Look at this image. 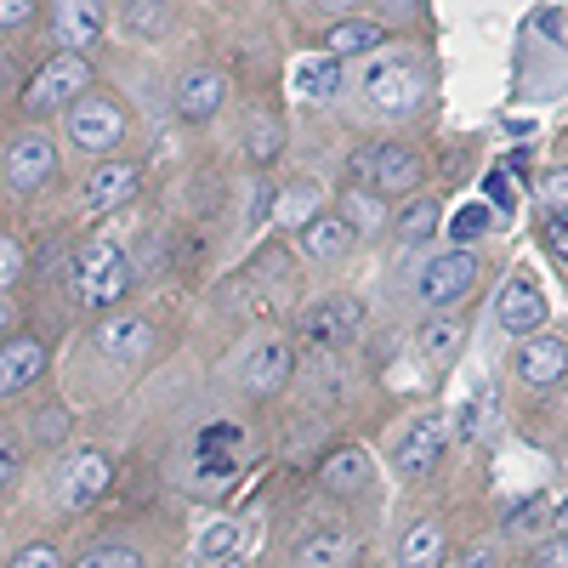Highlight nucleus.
<instances>
[{"instance_id": "58836bf2", "label": "nucleus", "mask_w": 568, "mask_h": 568, "mask_svg": "<svg viewBox=\"0 0 568 568\" xmlns=\"http://www.w3.org/2000/svg\"><path fill=\"white\" fill-rule=\"evenodd\" d=\"M18 273H23V251H18L12 240H0V291H7Z\"/></svg>"}, {"instance_id": "a18cd8bd", "label": "nucleus", "mask_w": 568, "mask_h": 568, "mask_svg": "<svg viewBox=\"0 0 568 568\" xmlns=\"http://www.w3.org/2000/svg\"><path fill=\"white\" fill-rule=\"evenodd\" d=\"M18 478V449H7V444H0V489H7Z\"/></svg>"}, {"instance_id": "de8ad7c7", "label": "nucleus", "mask_w": 568, "mask_h": 568, "mask_svg": "<svg viewBox=\"0 0 568 568\" xmlns=\"http://www.w3.org/2000/svg\"><path fill=\"white\" fill-rule=\"evenodd\" d=\"M211 568H245V557H240V551H233V557H216Z\"/></svg>"}, {"instance_id": "bb28decb", "label": "nucleus", "mask_w": 568, "mask_h": 568, "mask_svg": "<svg viewBox=\"0 0 568 568\" xmlns=\"http://www.w3.org/2000/svg\"><path fill=\"white\" fill-rule=\"evenodd\" d=\"M336 80H342V58H313V63H302L296 69V91L313 103H324V98H336Z\"/></svg>"}, {"instance_id": "37998d69", "label": "nucleus", "mask_w": 568, "mask_h": 568, "mask_svg": "<svg viewBox=\"0 0 568 568\" xmlns=\"http://www.w3.org/2000/svg\"><path fill=\"white\" fill-rule=\"evenodd\" d=\"M34 438H40V444L63 438V415H58V409H52V415H40V420H34Z\"/></svg>"}, {"instance_id": "473e14b6", "label": "nucleus", "mask_w": 568, "mask_h": 568, "mask_svg": "<svg viewBox=\"0 0 568 568\" xmlns=\"http://www.w3.org/2000/svg\"><path fill=\"white\" fill-rule=\"evenodd\" d=\"M74 568H142V557L131 546H91Z\"/></svg>"}, {"instance_id": "f257e3e1", "label": "nucleus", "mask_w": 568, "mask_h": 568, "mask_svg": "<svg viewBox=\"0 0 568 568\" xmlns=\"http://www.w3.org/2000/svg\"><path fill=\"white\" fill-rule=\"evenodd\" d=\"M420 98H426V80H420V63H415V58L382 52V58L364 63V103H369L375 114L404 120V114L420 109Z\"/></svg>"}, {"instance_id": "1a4fd4ad", "label": "nucleus", "mask_w": 568, "mask_h": 568, "mask_svg": "<svg viewBox=\"0 0 568 568\" xmlns=\"http://www.w3.org/2000/svg\"><path fill=\"white\" fill-rule=\"evenodd\" d=\"M495 318L500 329H511V336H535V329L546 324V296H540V284L535 278H506L500 284V302H495Z\"/></svg>"}, {"instance_id": "393cba45", "label": "nucleus", "mask_w": 568, "mask_h": 568, "mask_svg": "<svg viewBox=\"0 0 568 568\" xmlns=\"http://www.w3.org/2000/svg\"><path fill=\"white\" fill-rule=\"evenodd\" d=\"M415 342H420V358H426V364L444 369V364L460 358V324H455V318H426Z\"/></svg>"}, {"instance_id": "6e6552de", "label": "nucleus", "mask_w": 568, "mask_h": 568, "mask_svg": "<svg viewBox=\"0 0 568 568\" xmlns=\"http://www.w3.org/2000/svg\"><path fill=\"white\" fill-rule=\"evenodd\" d=\"M438 455H444V426L433 415H420L409 433L398 438V449H393V471H398L404 484H420L426 471L438 466Z\"/></svg>"}, {"instance_id": "a19ab883", "label": "nucleus", "mask_w": 568, "mask_h": 568, "mask_svg": "<svg viewBox=\"0 0 568 568\" xmlns=\"http://www.w3.org/2000/svg\"><path fill=\"white\" fill-rule=\"evenodd\" d=\"M546 245H551L557 262L568 267V216H546Z\"/></svg>"}, {"instance_id": "c85d7f7f", "label": "nucleus", "mask_w": 568, "mask_h": 568, "mask_svg": "<svg viewBox=\"0 0 568 568\" xmlns=\"http://www.w3.org/2000/svg\"><path fill=\"white\" fill-rule=\"evenodd\" d=\"M342 222L353 227V233H375L387 222V205L375 200V194H364V187H347V200H342Z\"/></svg>"}, {"instance_id": "7ed1b4c3", "label": "nucleus", "mask_w": 568, "mask_h": 568, "mask_svg": "<svg viewBox=\"0 0 568 568\" xmlns=\"http://www.w3.org/2000/svg\"><path fill=\"white\" fill-rule=\"evenodd\" d=\"M69 136H74V149H85V154H103V149H114L120 142V131H125V114H120V103L114 98H74L69 103Z\"/></svg>"}, {"instance_id": "0eeeda50", "label": "nucleus", "mask_w": 568, "mask_h": 568, "mask_svg": "<svg viewBox=\"0 0 568 568\" xmlns=\"http://www.w3.org/2000/svg\"><path fill=\"white\" fill-rule=\"evenodd\" d=\"M58 171V149H52V136L45 131H23L12 136V149H7V182L18 187V194H34V187H45Z\"/></svg>"}, {"instance_id": "79ce46f5", "label": "nucleus", "mask_w": 568, "mask_h": 568, "mask_svg": "<svg viewBox=\"0 0 568 568\" xmlns=\"http://www.w3.org/2000/svg\"><path fill=\"white\" fill-rule=\"evenodd\" d=\"M535 517H546V500H529V506H517L511 511V529L524 535V529H535Z\"/></svg>"}, {"instance_id": "c756f323", "label": "nucleus", "mask_w": 568, "mask_h": 568, "mask_svg": "<svg viewBox=\"0 0 568 568\" xmlns=\"http://www.w3.org/2000/svg\"><path fill=\"white\" fill-rule=\"evenodd\" d=\"M233 551H240V524H233V517H222V524H205V535H200V557L216 562V557H233Z\"/></svg>"}, {"instance_id": "c9c22d12", "label": "nucleus", "mask_w": 568, "mask_h": 568, "mask_svg": "<svg viewBox=\"0 0 568 568\" xmlns=\"http://www.w3.org/2000/svg\"><path fill=\"white\" fill-rule=\"evenodd\" d=\"M484 194L500 205V216L517 205V187H511V176H506V171H489V176H484Z\"/></svg>"}, {"instance_id": "8fccbe9b", "label": "nucleus", "mask_w": 568, "mask_h": 568, "mask_svg": "<svg viewBox=\"0 0 568 568\" xmlns=\"http://www.w3.org/2000/svg\"><path fill=\"white\" fill-rule=\"evenodd\" d=\"M466 568H495V562H489V557H471V562H466Z\"/></svg>"}, {"instance_id": "c03bdc74", "label": "nucleus", "mask_w": 568, "mask_h": 568, "mask_svg": "<svg viewBox=\"0 0 568 568\" xmlns=\"http://www.w3.org/2000/svg\"><path fill=\"white\" fill-rule=\"evenodd\" d=\"M200 478H205V484H216V478H233V466H227V460H216V455H205V460H200Z\"/></svg>"}, {"instance_id": "f704fd0d", "label": "nucleus", "mask_w": 568, "mask_h": 568, "mask_svg": "<svg viewBox=\"0 0 568 568\" xmlns=\"http://www.w3.org/2000/svg\"><path fill=\"white\" fill-rule=\"evenodd\" d=\"M233 444H240V426H233V420H216V426H205L200 455H216V449H233Z\"/></svg>"}, {"instance_id": "6ab92c4d", "label": "nucleus", "mask_w": 568, "mask_h": 568, "mask_svg": "<svg viewBox=\"0 0 568 568\" xmlns=\"http://www.w3.org/2000/svg\"><path fill=\"white\" fill-rule=\"evenodd\" d=\"M103 34V0H58V40L69 52L91 45Z\"/></svg>"}, {"instance_id": "e433bc0d", "label": "nucleus", "mask_w": 568, "mask_h": 568, "mask_svg": "<svg viewBox=\"0 0 568 568\" xmlns=\"http://www.w3.org/2000/svg\"><path fill=\"white\" fill-rule=\"evenodd\" d=\"M12 568H63V557H58L52 546H29V551L12 557Z\"/></svg>"}, {"instance_id": "5701e85b", "label": "nucleus", "mask_w": 568, "mask_h": 568, "mask_svg": "<svg viewBox=\"0 0 568 568\" xmlns=\"http://www.w3.org/2000/svg\"><path fill=\"white\" fill-rule=\"evenodd\" d=\"M438 562H444V529L433 517H420V524H409V535L398 540V568H438Z\"/></svg>"}, {"instance_id": "39448f33", "label": "nucleus", "mask_w": 568, "mask_h": 568, "mask_svg": "<svg viewBox=\"0 0 568 568\" xmlns=\"http://www.w3.org/2000/svg\"><path fill=\"white\" fill-rule=\"evenodd\" d=\"M471 284H478V256H471V251H444V256L426 262V273H420V302L426 307H455Z\"/></svg>"}, {"instance_id": "2f4dec72", "label": "nucleus", "mask_w": 568, "mask_h": 568, "mask_svg": "<svg viewBox=\"0 0 568 568\" xmlns=\"http://www.w3.org/2000/svg\"><path fill=\"white\" fill-rule=\"evenodd\" d=\"M313 205H318V187H313V182H296V187H291V194H284V205H278V216H284V222H302V227H307V222L318 216Z\"/></svg>"}, {"instance_id": "09e8293b", "label": "nucleus", "mask_w": 568, "mask_h": 568, "mask_svg": "<svg viewBox=\"0 0 568 568\" xmlns=\"http://www.w3.org/2000/svg\"><path fill=\"white\" fill-rule=\"evenodd\" d=\"M557 535H568V500L557 506Z\"/></svg>"}, {"instance_id": "dca6fc26", "label": "nucleus", "mask_w": 568, "mask_h": 568, "mask_svg": "<svg viewBox=\"0 0 568 568\" xmlns=\"http://www.w3.org/2000/svg\"><path fill=\"white\" fill-rule=\"evenodd\" d=\"M131 194H136V165L131 160H109V165L91 171V182H85V205L91 211H114Z\"/></svg>"}, {"instance_id": "412c9836", "label": "nucleus", "mask_w": 568, "mask_h": 568, "mask_svg": "<svg viewBox=\"0 0 568 568\" xmlns=\"http://www.w3.org/2000/svg\"><path fill=\"white\" fill-rule=\"evenodd\" d=\"M364 484H369V455H364V449H336V455H324L318 489H329V495H358Z\"/></svg>"}, {"instance_id": "3c124183", "label": "nucleus", "mask_w": 568, "mask_h": 568, "mask_svg": "<svg viewBox=\"0 0 568 568\" xmlns=\"http://www.w3.org/2000/svg\"><path fill=\"white\" fill-rule=\"evenodd\" d=\"M7 69H12V58H7V52H0V80H7Z\"/></svg>"}, {"instance_id": "9d476101", "label": "nucleus", "mask_w": 568, "mask_h": 568, "mask_svg": "<svg viewBox=\"0 0 568 568\" xmlns=\"http://www.w3.org/2000/svg\"><path fill=\"white\" fill-rule=\"evenodd\" d=\"M291 369H296V353H291V342H256V353L245 358V393L251 398H267V393H278L284 382H291Z\"/></svg>"}, {"instance_id": "ddd939ff", "label": "nucleus", "mask_w": 568, "mask_h": 568, "mask_svg": "<svg viewBox=\"0 0 568 568\" xmlns=\"http://www.w3.org/2000/svg\"><path fill=\"white\" fill-rule=\"evenodd\" d=\"M369 176L382 194H409V187L420 182V160L415 149H404V142H382V149H369Z\"/></svg>"}, {"instance_id": "4c0bfd02", "label": "nucleus", "mask_w": 568, "mask_h": 568, "mask_svg": "<svg viewBox=\"0 0 568 568\" xmlns=\"http://www.w3.org/2000/svg\"><path fill=\"white\" fill-rule=\"evenodd\" d=\"M34 18V0H0V29H23Z\"/></svg>"}, {"instance_id": "4be33fe9", "label": "nucleus", "mask_w": 568, "mask_h": 568, "mask_svg": "<svg viewBox=\"0 0 568 568\" xmlns=\"http://www.w3.org/2000/svg\"><path fill=\"white\" fill-rule=\"evenodd\" d=\"M353 535H342V529H318V535H307L302 546H296V568H353Z\"/></svg>"}, {"instance_id": "7c9ffc66", "label": "nucleus", "mask_w": 568, "mask_h": 568, "mask_svg": "<svg viewBox=\"0 0 568 568\" xmlns=\"http://www.w3.org/2000/svg\"><path fill=\"white\" fill-rule=\"evenodd\" d=\"M484 227H489V205H460V211H455V222H449V240H455V251H460V245H471Z\"/></svg>"}, {"instance_id": "72a5a7b5", "label": "nucleus", "mask_w": 568, "mask_h": 568, "mask_svg": "<svg viewBox=\"0 0 568 568\" xmlns=\"http://www.w3.org/2000/svg\"><path fill=\"white\" fill-rule=\"evenodd\" d=\"M540 200L551 216H568V171H546L540 176Z\"/></svg>"}, {"instance_id": "423d86ee", "label": "nucleus", "mask_w": 568, "mask_h": 568, "mask_svg": "<svg viewBox=\"0 0 568 568\" xmlns=\"http://www.w3.org/2000/svg\"><path fill=\"white\" fill-rule=\"evenodd\" d=\"M358 329H364V313H358L353 296H324L302 318V336L313 347H347V342H358Z\"/></svg>"}, {"instance_id": "49530a36", "label": "nucleus", "mask_w": 568, "mask_h": 568, "mask_svg": "<svg viewBox=\"0 0 568 568\" xmlns=\"http://www.w3.org/2000/svg\"><path fill=\"white\" fill-rule=\"evenodd\" d=\"M313 7H318V12H353L358 0H313Z\"/></svg>"}, {"instance_id": "4468645a", "label": "nucleus", "mask_w": 568, "mask_h": 568, "mask_svg": "<svg viewBox=\"0 0 568 568\" xmlns=\"http://www.w3.org/2000/svg\"><path fill=\"white\" fill-rule=\"evenodd\" d=\"M222 98H227L222 69H194V74H182V85H176V114L182 120H211L222 109Z\"/></svg>"}, {"instance_id": "f8f14e48", "label": "nucleus", "mask_w": 568, "mask_h": 568, "mask_svg": "<svg viewBox=\"0 0 568 568\" xmlns=\"http://www.w3.org/2000/svg\"><path fill=\"white\" fill-rule=\"evenodd\" d=\"M40 369H45V347L34 336L7 342V347H0V398H18L23 387H34Z\"/></svg>"}, {"instance_id": "a211bd4d", "label": "nucleus", "mask_w": 568, "mask_h": 568, "mask_svg": "<svg viewBox=\"0 0 568 568\" xmlns=\"http://www.w3.org/2000/svg\"><path fill=\"white\" fill-rule=\"evenodd\" d=\"M302 251H307L313 262H342V256L353 251V227H347L342 216L318 211V216L302 227Z\"/></svg>"}, {"instance_id": "cd10ccee", "label": "nucleus", "mask_w": 568, "mask_h": 568, "mask_svg": "<svg viewBox=\"0 0 568 568\" xmlns=\"http://www.w3.org/2000/svg\"><path fill=\"white\" fill-rule=\"evenodd\" d=\"M438 233V200H415L398 211V240L404 245H426Z\"/></svg>"}, {"instance_id": "f03ea898", "label": "nucleus", "mask_w": 568, "mask_h": 568, "mask_svg": "<svg viewBox=\"0 0 568 568\" xmlns=\"http://www.w3.org/2000/svg\"><path fill=\"white\" fill-rule=\"evenodd\" d=\"M74 291L85 307H114L131 291V262L120 251V240H91L74 262Z\"/></svg>"}, {"instance_id": "ea45409f", "label": "nucleus", "mask_w": 568, "mask_h": 568, "mask_svg": "<svg viewBox=\"0 0 568 568\" xmlns=\"http://www.w3.org/2000/svg\"><path fill=\"white\" fill-rule=\"evenodd\" d=\"M535 568H568V535L546 540V546L535 551Z\"/></svg>"}, {"instance_id": "9b49d317", "label": "nucleus", "mask_w": 568, "mask_h": 568, "mask_svg": "<svg viewBox=\"0 0 568 568\" xmlns=\"http://www.w3.org/2000/svg\"><path fill=\"white\" fill-rule=\"evenodd\" d=\"M562 375H568V342H557V336L524 342V353H517V382L524 387H557Z\"/></svg>"}, {"instance_id": "b1692460", "label": "nucleus", "mask_w": 568, "mask_h": 568, "mask_svg": "<svg viewBox=\"0 0 568 568\" xmlns=\"http://www.w3.org/2000/svg\"><path fill=\"white\" fill-rule=\"evenodd\" d=\"M120 23H125V34L160 40L171 29V0H120Z\"/></svg>"}, {"instance_id": "a878e982", "label": "nucleus", "mask_w": 568, "mask_h": 568, "mask_svg": "<svg viewBox=\"0 0 568 568\" xmlns=\"http://www.w3.org/2000/svg\"><path fill=\"white\" fill-rule=\"evenodd\" d=\"M278 149H284V125H278V114H273V109H256V114H251V131H245V154H251L256 165H273Z\"/></svg>"}, {"instance_id": "f3484780", "label": "nucleus", "mask_w": 568, "mask_h": 568, "mask_svg": "<svg viewBox=\"0 0 568 568\" xmlns=\"http://www.w3.org/2000/svg\"><path fill=\"white\" fill-rule=\"evenodd\" d=\"M387 40V23H364V18H342L324 29V58H364Z\"/></svg>"}, {"instance_id": "20e7f679", "label": "nucleus", "mask_w": 568, "mask_h": 568, "mask_svg": "<svg viewBox=\"0 0 568 568\" xmlns=\"http://www.w3.org/2000/svg\"><path fill=\"white\" fill-rule=\"evenodd\" d=\"M85 80H91V69L74 58V52H63V58H52L34 80H29V91H23V103H29V114H45V109H69L74 98H85Z\"/></svg>"}, {"instance_id": "603ef678", "label": "nucleus", "mask_w": 568, "mask_h": 568, "mask_svg": "<svg viewBox=\"0 0 568 568\" xmlns=\"http://www.w3.org/2000/svg\"><path fill=\"white\" fill-rule=\"evenodd\" d=\"M0 329H7V307H0Z\"/></svg>"}, {"instance_id": "aec40b11", "label": "nucleus", "mask_w": 568, "mask_h": 568, "mask_svg": "<svg viewBox=\"0 0 568 568\" xmlns=\"http://www.w3.org/2000/svg\"><path fill=\"white\" fill-rule=\"evenodd\" d=\"M91 342H98V353L103 358H120V364H131V358H142V353H149V324H142V318H109V324H98V336H91Z\"/></svg>"}, {"instance_id": "2eb2a0df", "label": "nucleus", "mask_w": 568, "mask_h": 568, "mask_svg": "<svg viewBox=\"0 0 568 568\" xmlns=\"http://www.w3.org/2000/svg\"><path fill=\"white\" fill-rule=\"evenodd\" d=\"M103 489H109V460H103V455H91V449H80V455L69 460V471H63V506L85 511Z\"/></svg>"}]
</instances>
